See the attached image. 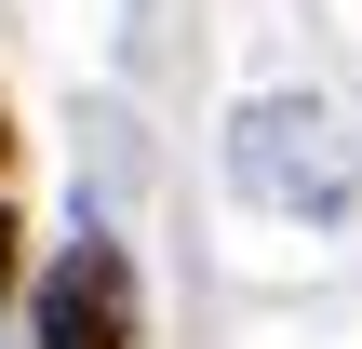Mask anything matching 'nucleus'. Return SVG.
<instances>
[{"mask_svg":"<svg viewBox=\"0 0 362 349\" xmlns=\"http://www.w3.org/2000/svg\"><path fill=\"white\" fill-rule=\"evenodd\" d=\"M27 349H134V256L121 242H54L27 282Z\"/></svg>","mask_w":362,"mask_h":349,"instance_id":"f03ea898","label":"nucleus"},{"mask_svg":"<svg viewBox=\"0 0 362 349\" xmlns=\"http://www.w3.org/2000/svg\"><path fill=\"white\" fill-rule=\"evenodd\" d=\"M228 175H242V202H269L296 229H349L362 215V148L336 135L322 94H255L228 121Z\"/></svg>","mask_w":362,"mask_h":349,"instance_id":"f257e3e1","label":"nucleus"}]
</instances>
